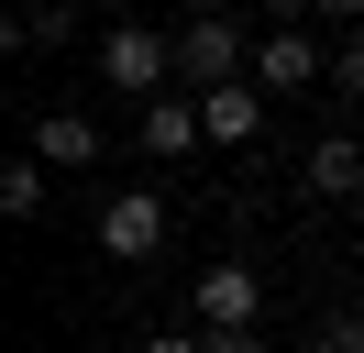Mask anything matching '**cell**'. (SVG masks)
Returning a JSON list of instances; mask_svg holds the SVG:
<instances>
[{
  "label": "cell",
  "instance_id": "cell-1",
  "mask_svg": "<svg viewBox=\"0 0 364 353\" xmlns=\"http://www.w3.org/2000/svg\"><path fill=\"white\" fill-rule=\"evenodd\" d=\"M100 78L133 88V100H166V88H177V33H155V22H111V33H100Z\"/></svg>",
  "mask_w": 364,
  "mask_h": 353
},
{
  "label": "cell",
  "instance_id": "cell-2",
  "mask_svg": "<svg viewBox=\"0 0 364 353\" xmlns=\"http://www.w3.org/2000/svg\"><path fill=\"white\" fill-rule=\"evenodd\" d=\"M177 78H188V88H232V78H254V56H243V33H232V11L177 22Z\"/></svg>",
  "mask_w": 364,
  "mask_h": 353
},
{
  "label": "cell",
  "instance_id": "cell-3",
  "mask_svg": "<svg viewBox=\"0 0 364 353\" xmlns=\"http://www.w3.org/2000/svg\"><path fill=\"white\" fill-rule=\"evenodd\" d=\"M166 243V188H122V199H100V254L111 265H144Z\"/></svg>",
  "mask_w": 364,
  "mask_h": 353
},
{
  "label": "cell",
  "instance_id": "cell-4",
  "mask_svg": "<svg viewBox=\"0 0 364 353\" xmlns=\"http://www.w3.org/2000/svg\"><path fill=\"white\" fill-rule=\"evenodd\" d=\"M210 122H199V88H166V100H144V166H177V154H199Z\"/></svg>",
  "mask_w": 364,
  "mask_h": 353
},
{
  "label": "cell",
  "instance_id": "cell-5",
  "mask_svg": "<svg viewBox=\"0 0 364 353\" xmlns=\"http://www.w3.org/2000/svg\"><path fill=\"white\" fill-rule=\"evenodd\" d=\"M320 66H331V56H320V44L298 33V22L254 44V88H265V100H287V88H320Z\"/></svg>",
  "mask_w": 364,
  "mask_h": 353
},
{
  "label": "cell",
  "instance_id": "cell-6",
  "mask_svg": "<svg viewBox=\"0 0 364 353\" xmlns=\"http://www.w3.org/2000/svg\"><path fill=\"white\" fill-rule=\"evenodd\" d=\"M254 309H265V276L254 265H210L199 276V331H254Z\"/></svg>",
  "mask_w": 364,
  "mask_h": 353
},
{
  "label": "cell",
  "instance_id": "cell-7",
  "mask_svg": "<svg viewBox=\"0 0 364 353\" xmlns=\"http://www.w3.org/2000/svg\"><path fill=\"white\" fill-rule=\"evenodd\" d=\"M199 122H210V144H254V132H265V88H254V78L199 88Z\"/></svg>",
  "mask_w": 364,
  "mask_h": 353
},
{
  "label": "cell",
  "instance_id": "cell-8",
  "mask_svg": "<svg viewBox=\"0 0 364 353\" xmlns=\"http://www.w3.org/2000/svg\"><path fill=\"white\" fill-rule=\"evenodd\" d=\"M33 154H45V166H100V122H89V110H45V122H33Z\"/></svg>",
  "mask_w": 364,
  "mask_h": 353
},
{
  "label": "cell",
  "instance_id": "cell-9",
  "mask_svg": "<svg viewBox=\"0 0 364 353\" xmlns=\"http://www.w3.org/2000/svg\"><path fill=\"white\" fill-rule=\"evenodd\" d=\"M309 188L320 199H364V144H353V132H320V144H309Z\"/></svg>",
  "mask_w": 364,
  "mask_h": 353
},
{
  "label": "cell",
  "instance_id": "cell-10",
  "mask_svg": "<svg viewBox=\"0 0 364 353\" xmlns=\"http://www.w3.org/2000/svg\"><path fill=\"white\" fill-rule=\"evenodd\" d=\"M67 33H77V0H23V11H11V44H23V56H55Z\"/></svg>",
  "mask_w": 364,
  "mask_h": 353
},
{
  "label": "cell",
  "instance_id": "cell-11",
  "mask_svg": "<svg viewBox=\"0 0 364 353\" xmlns=\"http://www.w3.org/2000/svg\"><path fill=\"white\" fill-rule=\"evenodd\" d=\"M45 154H11V166H0V210H11V221H33V210H45Z\"/></svg>",
  "mask_w": 364,
  "mask_h": 353
},
{
  "label": "cell",
  "instance_id": "cell-12",
  "mask_svg": "<svg viewBox=\"0 0 364 353\" xmlns=\"http://www.w3.org/2000/svg\"><path fill=\"white\" fill-rule=\"evenodd\" d=\"M331 88H342V100H364V33H353V44L331 56Z\"/></svg>",
  "mask_w": 364,
  "mask_h": 353
},
{
  "label": "cell",
  "instance_id": "cell-13",
  "mask_svg": "<svg viewBox=\"0 0 364 353\" xmlns=\"http://www.w3.org/2000/svg\"><path fill=\"white\" fill-rule=\"evenodd\" d=\"M199 353H265L254 331H199Z\"/></svg>",
  "mask_w": 364,
  "mask_h": 353
},
{
  "label": "cell",
  "instance_id": "cell-14",
  "mask_svg": "<svg viewBox=\"0 0 364 353\" xmlns=\"http://www.w3.org/2000/svg\"><path fill=\"white\" fill-rule=\"evenodd\" d=\"M320 353H364V320H331V331H320Z\"/></svg>",
  "mask_w": 364,
  "mask_h": 353
},
{
  "label": "cell",
  "instance_id": "cell-15",
  "mask_svg": "<svg viewBox=\"0 0 364 353\" xmlns=\"http://www.w3.org/2000/svg\"><path fill=\"white\" fill-rule=\"evenodd\" d=\"M309 11H331V22H364V0H309Z\"/></svg>",
  "mask_w": 364,
  "mask_h": 353
},
{
  "label": "cell",
  "instance_id": "cell-16",
  "mask_svg": "<svg viewBox=\"0 0 364 353\" xmlns=\"http://www.w3.org/2000/svg\"><path fill=\"white\" fill-rule=\"evenodd\" d=\"M144 353H199V342H188V331H155V342H144Z\"/></svg>",
  "mask_w": 364,
  "mask_h": 353
},
{
  "label": "cell",
  "instance_id": "cell-17",
  "mask_svg": "<svg viewBox=\"0 0 364 353\" xmlns=\"http://www.w3.org/2000/svg\"><path fill=\"white\" fill-rule=\"evenodd\" d=\"M199 11H243V0H199Z\"/></svg>",
  "mask_w": 364,
  "mask_h": 353
},
{
  "label": "cell",
  "instance_id": "cell-18",
  "mask_svg": "<svg viewBox=\"0 0 364 353\" xmlns=\"http://www.w3.org/2000/svg\"><path fill=\"white\" fill-rule=\"evenodd\" d=\"M265 11H309V0H265Z\"/></svg>",
  "mask_w": 364,
  "mask_h": 353
},
{
  "label": "cell",
  "instance_id": "cell-19",
  "mask_svg": "<svg viewBox=\"0 0 364 353\" xmlns=\"http://www.w3.org/2000/svg\"><path fill=\"white\" fill-rule=\"evenodd\" d=\"M353 210H364V199H353Z\"/></svg>",
  "mask_w": 364,
  "mask_h": 353
}]
</instances>
